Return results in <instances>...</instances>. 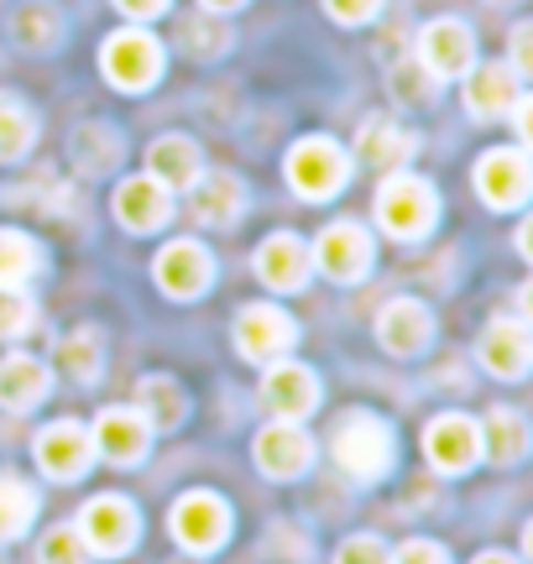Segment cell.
Here are the masks:
<instances>
[{
	"label": "cell",
	"instance_id": "6da1fadb",
	"mask_svg": "<svg viewBox=\"0 0 533 564\" xmlns=\"http://www.w3.org/2000/svg\"><path fill=\"white\" fill-rule=\"evenodd\" d=\"M329 449H335V460H340L346 476H356V481H367V486L382 481L392 470V429L377 413H346Z\"/></svg>",
	"mask_w": 533,
	"mask_h": 564
},
{
	"label": "cell",
	"instance_id": "7a4b0ae2",
	"mask_svg": "<svg viewBox=\"0 0 533 564\" xmlns=\"http://www.w3.org/2000/svg\"><path fill=\"white\" fill-rule=\"evenodd\" d=\"M434 215H439V199H434L429 183L413 178V173H392V178L377 188V220H382V230L398 236V241L429 236Z\"/></svg>",
	"mask_w": 533,
	"mask_h": 564
},
{
	"label": "cell",
	"instance_id": "3957f363",
	"mask_svg": "<svg viewBox=\"0 0 533 564\" xmlns=\"http://www.w3.org/2000/svg\"><path fill=\"white\" fill-rule=\"evenodd\" d=\"M350 178V158L329 137H304L287 152V183L298 199H335Z\"/></svg>",
	"mask_w": 533,
	"mask_h": 564
},
{
	"label": "cell",
	"instance_id": "277c9868",
	"mask_svg": "<svg viewBox=\"0 0 533 564\" xmlns=\"http://www.w3.org/2000/svg\"><path fill=\"white\" fill-rule=\"evenodd\" d=\"M100 68L116 89L142 95L146 84H157V74H163V47H157V37H146L142 26H126V32H116V37H105Z\"/></svg>",
	"mask_w": 533,
	"mask_h": 564
},
{
	"label": "cell",
	"instance_id": "5b68a950",
	"mask_svg": "<svg viewBox=\"0 0 533 564\" xmlns=\"http://www.w3.org/2000/svg\"><path fill=\"white\" fill-rule=\"evenodd\" d=\"M173 539L188 549V554H215V549L230 539V507L215 497V491H188L173 507Z\"/></svg>",
	"mask_w": 533,
	"mask_h": 564
},
{
	"label": "cell",
	"instance_id": "8992f818",
	"mask_svg": "<svg viewBox=\"0 0 533 564\" xmlns=\"http://www.w3.org/2000/svg\"><path fill=\"white\" fill-rule=\"evenodd\" d=\"M293 340H298L293 319H287L283 308H272V303H251V308H241V319H236V350L257 366L283 361L287 350H293Z\"/></svg>",
	"mask_w": 533,
	"mask_h": 564
},
{
	"label": "cell",
	"instance_id": "52a82bcc",
	"mask_svg": "<svg viewBox=\"0 0 533 564\" xmlns=\"http://www.w3.org/2000/svg\"><path fill=\"white\" fill-rule=\"evenodd\" d=\"M84 539L89 554H126V549L137 544V507L126 502V497H95V502H84L79 512V528H74Z\"/></svg>",
	"mask_w": 533,
	"mask_h": 564
},
{
	"label": "cell",
	"instance_id": "ba28073f",
	"mask_svg": "<svg viewBox=\"0 0 533 564\" xmlns=\"http://www.w3.org/2000/svg\"><path fill=\"white\" fill-rule=\"evenodd\" d=\"M308 257H314V267L325 272V278L335 282H361L371 272V236L361 230V225H329V230H319V241L308 246Z\"/></svg>",
	"mask_w": 533,
	"mask_h": 564
},
{
	"label": "cell",
	"instance_id": "9c48e42d",
	"mask_svg": "<svg viewBox=\"0 0 533 564\" xmlns=\"http://www.w3.org/2000/svg\"><path fill=\"white\" fill-rule=\"evenodd\" d=\"M262 403L272 419L283 423H304L319 408V377L298 361H272L262 377Z\"/></svg>",
	"mask_w": 533,
	"mask_h": 564
},
{
	"label": "cell",
	"instance_id": "30bf717a",
	"mask_svg": "<svg viewBox=\"0 0 533 564\" xmlns=\"http://www.w3.org/2000/svg\"><path fill=\"white\" fill-rule=\"evenodd\" d=\"M418 63H424V68H429L439 84H445V79H460V74H466V68L476 63L471 26H466V21H455V17L429 21V26L418 32Z\"/></svg>",
	"mask_w": 533,
	"mask_h": 564
},
{
	"label": "cell",
	"instance_id": "8fae6325",
	"mask_svg": "<svg viewBox=\"0 0 533 564\" xmlns=\"http://www.w3.org/2000/svg\"><path fill=\"white\" fill-rule=\"evenodd\" d=\"M529 152L523 147H497L487 158L476 162V194L492 204V209H518L529 199Z\"/></svg>",
	"mask_w": 533,
	"mask_h": 564
},
{
	"label": "cell",
	"instance_id": "7c38bea8",
	"mask_svg": "<svg viewBox=\"0 0 533 564\" xmlns=\"http://www.w3.org/2000/svg\"><path fill=\"white\" fill-rule=\"evenodd\" d=\"M424 449H429V465L445 470V476H460L481 460V423L466 419V413H439L424 434Z\"/></svg>",
	"mask_w": 533,
	"mask_h": 564
},
{
	"label": "cell",
	"instance_id": "4fadbf2b",
	"mask_svg": "<svg viewBox=\"0 0 533 564\" xmlns=\"http://www.w3.org/2000/svg\"><path fill=\"white\" fill-rule=\"evenodd\" d=\"M89 460H95V440H89L84 423L58 419L37 434V465L53 481H79L84 470H89Z\"/></svg>",
	"mask_w": 533,
	"mask_h": 564
},
{
	"label": "cell",
	"instance_id": "5bb4252c",
	"mask_svg": "<svg viewBox=\"0 0 533 564\" xmlns=\"http://www.w3.org/2000/svg\"><path fill=\"white\" fill-rule=\"evenodd\" d=\"M152 278H157V288H163L167 299H199L209 282H215V262H209V251L199 241H173L157 251Z\"/></svg>",
	"mask_w": 533,
	"mask_h": 564
},
{
	"label": "cell",
	"instance_id": "9a60e30c",
	"mask_svg": "<svg viewBox=\"0 0 533 564\" xmlns=\"http://www.w3.org/2000/svg\"><path fill=\"white\" fill-rule=\"evenodd\" d=\"M308 460H314V444H308V434L298 423L272 419L262 434H257V465H262V476H272V481L304 476Z\"/></svg>",
	"mask_w": 533,
	"mask_h": 564
},
{
	"label": "cell",
	"instance_id": "2e32d148",
	"mask_svg": "<svg viewBox=\"0 0 533 564\" xmlns=\"http://www.w3.org/2000/svg\"><path fill=\"white\" fill-rule=\"evenodd\" d=\"M377 340L388 356H424L434 340V319L418 299H392L382 314H377Z\"/></svg>",
	"mask_w": 533,
	"mask_h": 564
},
{
	"label": "cell",
	"instance_id": "e0dca14e",
	"mask_svg": "<svg viewBox=\"0 0 533 564\" xmlns=\"http://www.w3.org/2000/svg\"><path fill=\"white\" fill-rule=\"evenodd\" d=\"M89 440H95V455H105V460L137 465L146 455V444H152V423L137 408H105Z\"/></svg>",
	"mask_w": 533,
	"mask_h": 564
},
{
	"label": "cell",
	"instance_id": "ac0fdd59",
	"mask_svg": "<svg viewBox=\"0 0 533 564\" xmlns=\"http://www.w3.org/2000/svg\"><path fill=\"white\" fill-rule=\"evenodd\" d=\"M116 220H121L131 236L163 230V225L173 220V188H163L152 173H146V178H126L121 188H116Z\"/></svg>",
	"mask_w": 533,
	"mask_h": 564
},
{
	"label": "cell",
	"instance_id": "d6986e66",
	"mask_svg": "<svg viewBox=\"0 0 533 564\" xmlns=\"http://www.w3.org/2000/svg\"><path fill=\"white\" fill-rule=\"evenodd\" d=\"M466 110L476 121H492V116H508L513 100L523 95V79H518L508 63H471L466 74Z\"/></svg>",
	"mask_w": 533,
	"mask_h": 564
},
{
	"label": "cell",
	"instance_id": "ffe728a7",
	"mask_svg": "<svg viewBox=\"0 0 533 564\" xmlns=\"http://www.w3.org/2000/svg\"><path fill=\"white\" fill-rule=\"evenodd\" d=\"M308 272H314V257H308V246L298 241V236H266L262 246H257V278L272 288V293H298L308 282Z\"/></svg>",
	"mask_w": 533,
	"mask_h": 564
},
{
	"label": "cell",
	"instance_id": "44dd1931",
	"mask_svg": "<svg viewBox=\"0 0 533 564\" xmlns=\"http://www.w3.org/2000/svg\"><path fill=\"white\" fill-rule=\"evenodd\" d=\"M529 356H533V340H529V324L523 319H492L487 335H481V366L502 377V382H518L529 371Z\"/></svg>",
	"mask_w": 533,
	"mask_h": 564
},
{
	"label": "cell",
	"instance_id": "7402d4cb",
	"mask_svg": "<svg viewBox=\"0 0 533 564\" xmlns=\"http://www.w3.org/2000/svg\"><path fill=\"white\" fill-rule=\"evenodd\" d=\"M241 209H247V188L230 178V173H209V178H194V220H199V225H215V230H226V225L241 220Z\"/></svg>",
	"mask_w": 533,
	"mask_h": 564
},
{
	"label": "cell",
	"instance_id": "603a6c76",
	"mask_svg": "<svg viewBox=\"0 0 533 564\" xmlns=\"http://www.w3.org/2000/svg\"><path fill=\"white\" fill-rule=\"evenodd\" d=\"M413 131H403L398 121H388V116H377V121H367L361 131H356V152L371 162V167H382V173H398L403 162L413 158Z\"/></svg>",
	"mask_w": 533,
	"mask_h": 564
},
{
	"label": "cell",
	"instance_id": "cb8c5ba5",
	"mask_svg": "<svg viewBox=\"0 0 533 564\" xmlns=\"http://www.w3.org/2000/svg\"><path fill=\"white\" fill-rule=\"evenodd\" d=\"M199 147L188 137H157L152 147H146V173L163 183V188H194V178H199Z\"/></svg>",
	"mask_w": 533,
	"mask_h": 564
},
{
	"label": "cell",
	"instance_id": "d4e9b609",
	"mask_svg": "<svg viewBox=\"0 0 533 564\" xmlns=\"http://www.w3.org/2000/svg\"><path fill=\"white\" fill-rule=\"evenodd\" d=\"M47 398V366L37 356H6L0 361V408L26 413Z\"/></svg>",
	"mask_w": 533,
	"mask_h": 564
},
{
	"label": "cell",
	"instance_id": "484cf974",
	"mask_svg": "<svg viewBox=\"0 0 533 564\" xmlns=\"http://www.w3.org/2000/svg\"><path fill=\"white\" fill-rule=\"evenodd\" d=\"M481 455H492V465H518L529 455V419L518 408H492L481 423Z\"/></svg>",
	"mask_w": 533,
	"mask_h": 564
},
{
	"label": "cell",
	"instance_id": "4316f807",
	"mask_svg": "<svg viewBox=\"0 0 533 564\" xmlns=\"http://www.w3.org/2000/svg\"><path fill=\"white\" fill-rule=\"evenodd\" d=\"M137 398H142V413L157 434H167V429H178L184 423V413H188V403H184V387L173 382V377H146L142 387H137Z\"/></svg>",
	"mask_w": 533,
	"mask_h": 564
},
{
	"label": "cell",
	"instance_id": "83f0119b",
	"mask_svg": "<svg viewBox=\"0 0 533 564\" xmlns=\"http://www.w3.org/2000/svg\"><path fill=\"white\" fill-rule=\"evenodd\" d=\"M32 518H37V491L21 481V476L0 470V544H6V539H21Z\"/></svg>",
	"mask_w": 533,
	"mask_h": 564
},
{
	"label": "cell",
	"instance_id": "f1b7e54d",
	"mask_svg": "<svg viewBox=\"0 0 533 564\" xmlns=\"http://www.w3.org/2000/svg\"><path fill=\"white\" fill-rule=\"evenodd\" d=\"M37 267H42V251L32 236L0 230V282H6V288H26V282L37 278Z\"/></svg>",
	"mask_w": 533,
	"mask_h": 564
},
{
	"label": "cell",
	"instance_id": "f546056e",
	"mask_svg": "<svg viewBox=\"0 0 533 564\" xmlns=\"http://www.w3.org/2000/svg\"><path fill=\"white\" fill-rule=\"evenodd\" d=\"M74 162H79V173H110L121 162V137L110 126H79L74 131Z\"/></svg>",
	"mask_w": 533,
	"mask_h": 564
},
{
	"label": "cell",
	"instance_id": "4dcf8cb0",
	"mask_svg": "<svg viewBox=\"0 0 533 564\" xmlns=\"http://www.w3.org/2000/svg\"><path fill=\"white\" fill-rule=\"evenodd\" d=\"M37 141V121L17 95H0V162L26 158V147Z\"/></svg>",
	"mask_w": 533,
	"mask_h": 564
},
{
	"label": "cell",
	"instance_id": "1f68e13d",
	"mask_svg": "<svg viewBox=\"0 0 533 564\" xmlns=\"http://www.w3.org/2000/svg\"><path fill=\"white\" fill-rule=\"evenodd\" d=\"M11 37H17L21 47H32V53H47V47H58L63 21L53 6H21L17 17H11Z\"/></svg>",
	"mask_w": 533,
	"mask_h": 564
},
{
	"label": "cell",
	"instance_id": "d6a6232c",
	"mask_svg": "<svg viewBox=\"0 0 533 564\" xmlns=\"http://www.w3.org/2000/svg\"><path fill=\"white\" fill-rule=\"evenodd\" d=\"M100 350H105V340H100V329H74V335H68V340H63V371H68V377H74V382H95V377H100Z\"/></svg>",
	"mask_w": 533,
	"mask_h": 564
},
{
	"label": "cell",
	"instance_id": "836d02e7",
	"mask_svg": "<svg viewBox=\"0 0 533 564\" xmlns=\"http://www.w3.org/2000/svg\"><path fill=\"white\" fill-rule=\"evenodd\" d=\"M434 89H439V79H434L424 63H398V68H392V95L403 105H429Z\"/></svg>",
	"mask_w": 533,
	"mask_h": 564
},
{
	"label": "cell",
	"instance_id": "e575fe53",
	"mask_svg": "<svg viewBox=\"0 0 533 564\" xmlns=\"http://www.w3.org/2000/svg\"><path fill=\"white\" fill-rule=\"evenodd\" d=\"M32 319H37L32 299H26L21 288H6V282H0V340H17V335H26V329H32Z\"/></svg>",
	"mask_w": 533,
	"mask_h": 564
},
{
	"label": "cell",
	"instance_id": "d590c367",
	"mask_svg": "<svg viewBox=\"0 0 533 564\" xmlns=\"http://www.w3.org/2000/svg\"><path fill=\"white\" fill-rule=\"evenodd\" d=\"M178 37H184V47L188 53H194V58H220V53H226L230 47V32L226 26H220V21H184V32H178Z\"/></svg>",
	"mask_w": 533,
	"mask_h": 564
},
{
	"label": "cell",
	"instance_id": "8d00e7d4",
	"mask_svg": "<svg viewBox=\"0 0 533 564\" xmlns=\"http://www.w3.org/2000/svg\"><path fill=\"white\" fill-rule=\"evenodd\" d=\"M42 564H89V549L74 528H53L47 539H42Z\"/></svg>",
	"mask_w": 533,
	"mask_h": 564
},
{
	"label": "cell",
	"instance_id": "74e56055",
	"mask_svg": "<svg viewBox=\"0 0 533 564\" xmlns=\"http://www.w3.org/2000/svg\"><path fill=\"white\" fill-rule=\"evenodd\" d=\"M335 564H392V554H388V544H382V539L356 533V539H346V544L335 549Z\"/></svg>",
	"mask_w": 533,
	"mask_h": 564
},
{
	"label": "cell",
	"instance_id": "f35d334b",
	"mask_svg": "<svg viewBox=\"0 0 533 564\" xmlns=\"http://www.w3.org/2000/svg\"><path fill=\"white\" fill-rule=\"evenodd\" d=\"M325 11L340 21V26H361V21H371L382 11V0H325Z\"/></svg>",
	"mask_w": 533,
	"mask_h": 564
},
{
	"label": "cell",
	"instance_id": "ab89813d",
	"mask_svg": "<svg viewBox=\"0 0 533 564\" xmlns=\"http://www.w3.org/2000/svg\"><path fill=\"white\" fill-rule=\"evenodd\" d=\"M392 564H450V554L439 544H429V539H409V544L392 554Z\"/></svg>",
	"mask_w": 533,
	"mask_h": 564
},
{
	"label": "cell",
	"instance_id": "60d3db41",
	"mask_svg": "<svg viewBox=\"0 0 533 564\" xmlns=\"http://www.w3.org/2000/svg\"><path fill=\"white\" fill-rule=\"evenodd\" d=\"M508 68H513L518 79L533 74V26H513V63Z\"/></svg>",
	"mask_w": 533,
	"mask_h": 564
},
{
	"label": "cell",
	"instance_id": "b9f144b4",
	"mask_svg": "<svg viewBox=\"0 0 533 564\" xmlns=\"http://www.w3.org/2000/svg\"><path fill=\"white\" fill-rule=\"evenodd\" d=\"M116 6H121V11H126V17H131V21L163 17V11H167V0H116Z\"/></svg>",
	"mask_w": 533,
	"mask_h": 564
},
{
	"label": "cell",
	"instance_id": "7bdbcfd3",
	"mask_svg": "<svg viewBox=\"0 0 533 564\" xmlns=\"http://www.w3.org/2000/svg\"><path fill=\"white\" fill-rule=\"evenodd\" d=\"M199 6H205V11H236L241 0H199Z\"/></svg>",
	"mask_w": 533,
	"mask_h": 564
},
{
	"label": "cell",
	"instance_id": "ee69618b",
	"mask_svg": "<svg viewBox=\"0 0 533 564\" xmlns=\"http://www.w3.org/2000/svg\"><path fill=\"white\" fill-rule=\"evenodd\" d=\"M476 564H518V560H513V554H481Z\"/></svg>",
	"mask_w": 533,
	"mask_h": 564
},
{
	"label": "cell",
	"instance_id": "f6af8a7d",
	"mask_svg": "<svg viewBox=\"0 0 533 564\" xmlns=\"http://www.w3.org/2000/svg\"><path fill=\"white\" fill-rule=\"evenodd\" d=\"M492 6H513V0H492Z\"/></svg>",
	"mask_w": 533,
	"mask_h": 564
}]
</instances>
